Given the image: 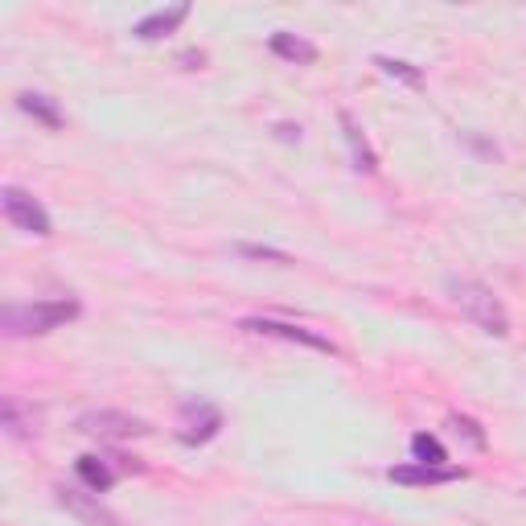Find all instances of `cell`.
<instances>
[{"instance_id": "obj_11", "label": "cell", "mask_w": 526, "mask_h": 526, "mask_svg": "<svg viewBox=\"0 0 526 526\" xmlns=\"http://www.w3.org/2000/svg\"><path fill=\"white\" fill-rule=\"evenodd\" d=\"M0 424L13 440H29L37 436V411L29 403H21L17 395H5V407H0Z\"/></svg>"}, {"instance_id": "obj_14", "label": "cell", "mask_w": 526, "mask_h": 526, "mask_svg": "<svg viewBox=\"0 0 526 526\" xmlns=\"http://www.w3.org/2000/svg\"><path fill=\"white\" fill-rule=\"evenodd\" d=\"M74 469H79V481L87 485V490L91 494H103V490H111V481H116V473H111V465L103 461V457H79V465H74Z\"/></svg>"}, {"instance_id": "obj_15", "label": "cell", "mask_w": 526, "mask_h": 526, "mask_svg": "<svg viewBox=\"0 0 526 526\" xmlns=\"http://www.w3.org/2000/svg\"><path fill=\"white\" fill-rule=\"evenodd\" d=\"M411 457H416L420 465H448V448L432 432H416L411 436Z\"/></svg>"}, {"instance_id": "obj_3", "label": "cell", "mask_w": 526, "mask_h": 526, "mask_svg": "<svg viewBox=\"0 0 526 526\" xmlns=\"http://www.w3.org/2000/svg\"><path fill=\"white\" fill-rule=\"evenodd\" d=\"M0 206H5V218L13 222L17 231H25V235H37V239L54 235V222H50L46 206L37 202L33 194L17 190V185H5V190H0Z\"/></svg>"}, {"instance_id": "obj_12", "label": "cell", "mask_w": 526, "mask_h": 526, "mask_svg": "<svg viewBox=\"0 0 526 526\" xmlns=\"http://www.w3.org/2000/svg\"><path fill=\"white\" fill-rule=\"evenodd\" d=\"M272 54L276 58H284V62H296V66H313L317 62V46L313 42H305V37H296V33H288V29H280V33H272Z\"/></svg>"}, {"instance_id": "obj_10", "label": "cell", "mask_w": 526, "mask_h": 526, "mask_svg": "<svg viewBox=\"0 0 526 526\" xmlns=\"http://www.w3.org/2000/svg\"><path fill=\"white\" fill-rule=\"evenodd\" d=\"M17 107L25 111V116H33L42 128H50V132H58V128L66 124L58 99H50V95H42V91H21V95H17Z\"/></svg>"}, {"instance_id": "obj_17", "label": "cell", "mask_w": 526, "mask_h": 526, "mask_svg": "<svg viewBox=\"0 0 526 526\" xmlns=\"http://www.w3.org/2000/svg\"><path fill=\"white\" fill-rule=\"evenodd\" d=\"M448 428H453L457 436H465V440L477 448V453H481L485 444H490V440H485V432H481V424H477V420H469V416H461V411H453V416H448Z\"/></svg>"}, {"instance_id": "obj_16", "label": "cell", "mask_w": 526, "mask_h": 526, "mask_svg": "<svg viewBox=\"0 0 526 526\" xmlns=\"http://www.w3.org/2000/svg\"><path fill=\"white\" fill-rule=\"evenodd\" d=\"M374 66H379L383 74H391V79H403L407 87H420L424 83V74L411 66V62H399V58H374Z\"/></svg>"}, {"instance_id": "obj_4", "label": "cell", "mask_w": 526, "mask_h": 526, "mask_svg": "<svg viewBox=\"0 0 526 526\" xmlns=\"http://www.w3.org/2000/svg\"><path fill=\"white\" fill-rule=\"evenodd\" d=\"M222 432V411L210 399H185L177 411V440L181 444H210Z\"/></svg>"}, {"instance_id": "obj_19", "label": "cell", "mask_w": 526, "mask_h": 526, "mask_svg": "<svg viewBox=\"0 0 526 526\" xmlns=\"http://www.w3.org/2000/svg\"><path fill=\"white\" fill-rule=\"evenodd\" d=\"M276 132H280V140H300V128H292V124H280Z\"/></svg>"}, {"instance_id": "obj_18", "label": "cell", "mask_w": 526, "mask_h": 526, "mask_svg": "<svg viewBox=\"0 0 526 526\" xmlns=\"http://www.w3.org/2000/svg\"><path fill=\"white\" fill-rule=\"evenodd\" d=\"M235 255H243V259H263V263H292V255H284V251H272V247H251V243H239V247H235Z\"/></svg>"}, {"instance_id": "obj_7", "label": "cell", "mask_w": 526, "mask_h": 526, "mask_svg": "<svg viewBox=\"0 0 526 526\" xmlns=\"http://www.w3.org/2000/svg\"><path fill=\"white\" fill-rule=\"evenodd\" d=\"M387 477H391L395 485L428 490V485H453V481H465L469 469H457V465H420V461H411V465H395V469H387Z\"/></svg>"}, {"instance_id": "obj_2", "label": "cell", "mask_w": 526, "mask_h": 526, "mask_svg": "<svg viewBox=\"0 0 526 526\" xmlns=\"http://www.w3.org/2000/svg\"><path fill=\"white\" fill-rule=\"evenodd\" d=\"M448 296H453V305L490 337H506L510 333V317L502 309V300L494 296V288H485L477 280H448Z\"/></svg>"}, {"instance_id": "obj_8", "label": "cell", "mask_w": 526, "mask_h": 526, "mask_svg": "<svg viewBox=\"0 0 526 526\" xmlns=\"http://www.w3.org/2000/svg\"><path fill=\"white\" fill-rule=\"evenodd\" d=\"M190 17V5H173V9H157V13H148L144 21H136L132 25V37L136 42H161V37H169V33H177L181 29V21Z\"/></svg>"}, {"instance_id": "obj_9", "label": "cell", "mask_w": 526, "mask_h": 526, "mask_svg": "<svg viewBox=\"0 0 526 526\" xmlns=\"http://www.w3.org/2000/svg\"><path fill=\"white\" fill-rule=\"evenodd\" d=\"M58 506H66L83 526H120L116 514H107V510H103L91 494H83V490H58Z\"/></svg>"}, {"instance_id": "obj_1", "label": "cell", "mask_w": 526, "mask_h": 526, "mask_svg": "<svg viewBox=\"0 0 526 526\" xmlns=\"http://www.w3.org/2000/svg\"><path fill=\"white\" fill-rule=\"evenodd\" d=\"M79 313H83V305L74 296L33 300V305H9L5 313H0V329H5V337H42V333L62 329Z\"/></svg>"}, {"instance_id": "obj_6", "label": "cell", "mask_w": 526, "mask_h": 526, "mask_svg": "<svg viewBox=\"0 0 526 526\" xmlns=\"http://www.w3.org/2000/svg\"><path fill=\"white\" fill-rule=\"evenodd\" d=\"M239 329L259 333V337H280V342H296V346H309L321 354H337V346L329 337H321L317 329H305V325H288V321H272V317H243Z\"/></svg>"}, {"instance_id": "obj_13", "label": "cell", "mask_w": 526, "mask_h": 526, "mask_svg": "<svg viewBox=\"0 0 526 526\" xmlns=\"http://www.w3.org/2000/svg\"><path fill=\"white\" fill-rule=\"evenodd\" d=\"M342 132H346V144H350V153H354V165L362 169V173H379V157H374V148H370V140L362 136V128L354 124V116L350 111H342Z\"/></svg>"}, {"instance_id": "obj_5", "label": "cell", "mask_w": 526, "mask_h": 526, "mask_svg": "<svg viewBox=\"0 0 526 526\" xmlns=\"http://www.w3.org/2000/svg\"><path fill=\"white\" fill-rule=\"evenodd\" d=\"M74 428H79L83 436H99V440H132V436H148L153 428H148L144 420L128 416V411H83L79 420H74Z\"/></svg>"}]
</instances>
